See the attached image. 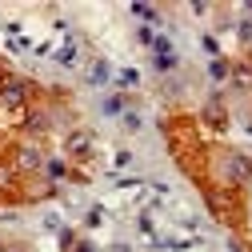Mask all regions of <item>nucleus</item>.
Returning <instances> with one entry per match:
<instances>
[{
	"label": "nucleus",
	"mask_w": 252,
	"mask_h": 252,
	"mask_svg": "<svg viewBox=\"0 0 252 252\" xmlns=\"http://www.w3.org/2000/svg\"><path fill=\"white\" fill-rule=\"evenodd\" d=\"M156 68H176V56H172V44L168 40H156Z\"/></svg>",
	"instance_id": "nucleus-1"
},
{
	"label": "nucleus",
	"mask_w": 252,
	"mask_h": 252,
	"mask_svg": "<svg viewBox=\"0 0 252 252\" xmlns=\"http://www.w3.org/2000/svg\"><path fill=\"white\" fill-rule=\"evenodd\" d=\"M56 60H60V64H76V44H64Z\"/></svg>",
	"instance_id": "nucleus-2"
},
{
	"label": "nucleus",
	"mask_w": 252,
	"mask_h": 252,
	"mask_svg": "<svg viewBox=\"0 0 252 252\" xmlns=\"http://www.w3.org/2000/svg\"><path fill=\"white\" fill-rule=\"evenodd\" d=\"M104 76H108V64H104V60H100V64H96V68H92V80H96V84H100Z\"/></svg>",
	"instance_id": "nucleus-3"
},
{
	"label": "nucleus",
	"mask_w": 252,
	"mask_h": 252,
	"mask_svg": "<svg viewBox=\"0 0 252 252\" xmlns=\"http://www.w3.org/2000/svg\"><path fill=\"white\" fill-rule=\"evenodd\" d=\"M124 128H140V116L136 112H124Z\"/></svg>",
	"instance_id": "nucleus-4"
},
{
	"label": "nucleus",
	"mask_w": 252,
	"mask_h": 252,
	"mask_svg": "<svg viewBox=\"0 0 252 252\" xmlns=\"http://www.w3.org/2000/svg\"><path fill=\"white\" fill-rule=\"evenodd\" d=\"M76 252H92V244H88V240H80V244H76Z\"/></svg>",
	"instance_id": "nucleus-5"
},
{
	"label": "nucleus",
	"mask_w": 252,
	"mask_h": 252,
	"mask_svg": "<svg viewBox=\"0 0 252 252\" xmlns=\"http://www.w3.org/2000/svg\"><path fill=\"white\" fill-rule=\"evenodd\" d=\"M16 252H28V248H16Z\"/></svg>",
	"instance_id": "nucleus-6"
}]
</instances>
